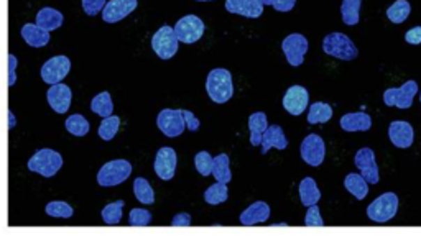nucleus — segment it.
Segmentation results:
<instances>
[{"label": "nucleus", "instance_id": "9", "mask_svg": "<svg viewBox=\"0 0 421 238\" xmlns=\"http://www.w3.org/2000/svg\"><path fill=\"white\" fill-rule=\"evenodd\" d=\"M282 49L285 53L286 61L290 63V66L298 68L303 64L306 53H308V40L306 36L300 33L288 35L282 43Z\"/></svg>", "mask_w": 421, "mask_h": 238}, {"label": "nucleus", "instance_id": "23", "mask_svg": "<svg viewBox=\"0 0 421 238\" xmlns=\"http://www.w3.org/2000/svg\"><path fill=\"white\" fill-rule=\"evenodd\" d=\"M286 146L288 140L285 134H283V128L280 125H270L262 140V154H267L272 148L285 150Z\"/></svg>", "mask_w": 421, "mask_h": 238}, {"label": "nucleus", "instance_id": "16", "mask_svg": "<svg viewBox=\"0 0 421 238\" xmlns=\"http://www.w3.org/2000/svg\"><path fill=\"white\" fill-rule=\"evenodd\" d=\"M137 6H139L137 0H109L102 10V20L107 24H117V22L129 17Z\"/></svg>", "mask_w": 421, "mask_h": 238}, {"label": "nucleus", "instance_id": "19", "mask_svg": "<svg viewBox=\"0 0 421 238\" xmlns=\"http://www.w3.org/2000/svg\"><path fill=\"white\" fill-rule=\"evenodd\" d=\"M262 0H226V10L247 18H259L263 13Z\"/></svg>", "mask_w": 421, "mask_h": 238}, {"label": "nucleus", "instance_id": "38", "mask_svg": "<svg viewBox=\"0 0 421 238\" xmlns=\"http://www.w3.org/2000/svg\"><path fill=\"white\" fill-rule=\"evenodd\" d=\"M45 210H47L49 217H54V219H71L72 214H75V210H72L71 205L63 203V200H53V203L47 204Z\"/></svg>", "mask_w": 421, "mask_h": 238}, {"label": "nucleus", "instance_id": "28", "mask_svg": "<svg viewBox=\"0 0 421 238\" xmlns=\"http://www.w3.org/2000/svg\"><path fill=\"white\" fill-rule=\"evenodd\" d=\"M332 118V107L326 102H314L309 105L308 111V123L316 125V123H326Z\"/></svg>", "mask_w": 421, "mask_h": 238}, {"label": "nucleus", "instance_id": "48", "mask_svg": "<svg viewBox=\"0 0 421 238\" xmlns=\"http://www.w3.org/2000/svg\"><path fill=\"white\" fill-rule=\"evenodd\" d=\"M198 2H210V0H198Z\"/></svg>", "mask_w": 421, "mask_h": 238}, {"label": "nucleus", "instance_id": "25", "mask_svg": "<svg viewBox=\"0 0 421 238\" xmlns=\"http://www.w3.org/2000/svg\"><path fill=\"white\" fill-rule=\"evenodd\" d=\"M63 20H65V18H63V13L52 7L41 8V10L36 13V25L47 31L58 30L59 26L63 25Z\"/></svg>", "mask_w": 421, "mask_h": 238}, {"label": "nucleus", "instance_id": "3", "mask_svg": "<svg viewBox=\"0 0 421 238\" xmlns=\"http://www.w3.org/2000/svg\"><path fill=\"white\" fill-rule=\"evenodd\" d=\"M63 166V158L58 151L43 148L38 150L29 159V169L31 173H38L43 177H53Z\"/></svg>", "mask_w": 421, "mask_h": 238}, {"label": "nucleus", "instance_id": "42", "mask_svg": "<svg viewBox=\"0 0 421 238\" xmlns=\"http://www.w3.org/2000/svg\"><path fill=\"white\" fill-rule=\"evenodd\" d=\"M263 6H270L275 8L277 12H290L295 8L296 0H262Z\"/></svg>", "mask_w": 421, "mask_h": 238}, {"label": "nucleus", "instance_id": "37", "mask_svg": "<svg viewBox=\"0 0 421 238\" xmlns=\"http://www.w3.org/2000/svg\"><path fill=\"white\" fill-rule=\"evenodd\" d=\"M118 127H121V118L117 116H111L102 118L99 125V136L105 141H111L117 135Z\"/></svg>", "mask_w": 421, "mask_h": 238}, {"label": "nucleus", "instance_id": "44", "mask_svg": "<svg viewBox=\"0 0 421 238\" xmlns=\"http://www.w3.org/2000/svg\"><path fill=\"white\" fill-rule=\"evenodd\" d=\"M17 64H18V59L15 54L12 53L8 54V88H12V86L17 82V74H15Z\"/></svg>", "mask_w": 421, "mask_h": 238}, {"label": "nucleus", "instance_id": "2", "mask_svg": "<svg viewBox=\"0 0 421 238\" xmlns=\"http://www.w3.org/2000/svg\"><path fill=\"white\" fill-rule=\"evenodd\" d=\"M323 51L332 58L342 59V61H352L359 54L354 41L347 35L339 33V31H334V33L324 36Z\"/></svg>", "mask_w": 421, "mask_h": 238}, {"label": "nucleus", "instance_id": "8", "mask_svg": "<svg viewBox=\"0 0 421 238\" xmlns=\"http://www.w3.org/2000/svg\"><path fill=\"white\" fill-rule=\"evenodd\" d=\"M418 93V84L416 81H406L401 84V88H390L383 93V102L387 107H398V109H410L413 104V99Z\"/></svg>", "mask_w": 421, "mask_h": 238}, {"label": "nucleus", "instance_id": "35", "mask_svg": "<svg viewBox=\"0 0 421 238\" xmlns=\"http://www.w3.org/2000/svg\"><path fill=\"white\" fill-rule=\"evenodd\" d=\"M123 205H125L123 200H117V203H111L105 205L102 212H100V215H102V221L107 223V225H118L123 215L122 212Z\"/></svg>", "mask_w": 421, "mask_h": 238}, {"label": "nucleus", "instance_id": "15", "mask_svg": "<svg viewBox=\"0 0 421 238\" xmlns=\"http://www.w3.org/2000/svg\"><path fill=\"white\" fill-rule=\"evenodd\" d=\"M309 105V94L303 86H291L283 97V107L291 116H301Z\"/></svg>", "mask_w": 421, "mask_h": 238}, {"label": "nucleus", "instance_id": "43", "mask_svg": "<svg viewBox=\"0 0 421 238\" xmlns=\"http://www.w3.org/2000/svg\"><path fill=\"white\" fill-rule=\"evenodd\" d=\"M105 3H107V0H82V8H84V12L88 15L94 17L104 10Z\"/></svg>", "mask_w": 421, "mask_h": 238}, {"label": "nucleus", "instance_id": "47", "mask_svg": "<svg viewBox=\"0 0 421 238\" xmlns=\"http://www.w3.org/2000/svg\"><path fill=\"white\" fill-rule=\"evenodd\" d=\"M15 123H17V120H15V116H13V112L12 111H8V128H12L15 127Z\"/></svg>", "mask_w": 421, "mask_h": 238}, {"label": "nucleus", "instance_id": "4", "mask_svg": "<svg viewBox=\"0 0 421 238\" xmlns=\"http://www.w3.org/2000/svg\"><path fill=\"white\" fill-rule=\"evenodd\" d=\"M157 125L168 138H176L187 128V116L183 109H163L157 117Z\"/></svg>", "mask_w": 421, "mask_h": 238}, {"label": "nucleus", "instance_id": "26", "mask_svg": "<svg viewBox=\"0 0 421 238\" xmlns=\"http://www.w3.org/2000/svg\"><path fill=\"white\" fill-rule=\"evenodd\" d=\"M344 187L357 200H364L369 194V181L362 175H357V173H351V175L346 176Z\"/></svg>", "mask_w": 421, "mask_h": 238}, {"label": "nucleus", "instance_id": "12", "mask_svg": "<svg viewBox=\"0 0 421 238\" xmlns=\"http://www.w3.org/2000/svg\"><path fill=\"white\" fill-rule=\"evenodd\" d=\"M300 151L303 161L306 164H309V166L316 168L319 166V164H323L324 161V157H326V145H324V140L321 136L311 134L301 141Z\"/></svg>", "mask_w": 421, "mask_h": 238}, {"label": "nucleus", "instance_id": "49", "mask_svg": "<svg viewBox=\"0 0 421 238\" xmlns=\"http://www.w3.org/2000/svg\"><path fill=\"white\" fill-rule=\"evenodd\" d=\"M420 100H421V93H420Z\"/></svg>", "mask_w": 421, "mask_h": 238}, {"label": "nucleus", "instance_id": "10", "mask_svg": "<svg viewBox=\"0 0 421 238\" xmlns=\"http://www.w3.org/2000/svg\"><path fill=\"white\" fill-rule=\"evenodd\" d=\"M70 70H71L70 58L59 54V56L48 59V61L41 66L40 74H41V79L47 82V84L53 86L65 79V77L70 74Z\"/></svg>", "mask_w": 421, "mask_h": 238}, {"label": "nucleus", "instance_id": "46", "mask_svg": "<svg viewBox=\"0 0 421 238\" xmlns=\"http://www.w3.org/2000/svg\"><path fill=\"white\" fill-rule=\"evenodd\" d=\"M171 225H175V227H181V225L187 227V225H191V215L190 214H185V212L176 214L175 217L171 219Z\"/></svg>", "mask_w": 421, "mask_h": 238}, {"label": "nucleus", "instance_id": "7", "mask_svg": "<svg viewBox=\"0 0 421 238\" xmlns=\"http://www.w3.org/2000/svg\"><path fill=\"white\" fill-rule=\"evenodd\" d=\"M178 43H180V40H178L175 33V29H171L170 25H163L152 36L153 51L162 59H171L175 56L178 51Z\"/></svg>", "mask_w": 421, "mask_h": 238}, {"label": "nucleus", "instance_id": "32", "mask_svg": "<svg viewBox=\"0 0 421 238\" xmlns=\"http://www.w3.org/2000/svg\"><path fill=\"white\" fill-rule=\"evenodd\" d=\"M134 194L137 200L141 204L152 205L155 203V192L145 177H137L134 181Z\"/></svg>", "mask_w": 421, "mask_h": 238}, {"label": "nucleus", "instance_id": "18", "mask_svg": "<svg viewBox=\"0 0 421 238\" xmlns=\"http://www.w3.org/2000/svg\"><path fill=\"white\" fill-rule=\"evenodd\" d=\"M47 99L49 107L53 109L56 113H66L70 111L71 107V89L68 88L66 84H61V82H58V84H53L52 88L48 89L47 93Z\"/></svg>", "mask_w": 421, "mask_h": 238}, {"label": "nucleus", "instance_id": "22", "mask_svg": "<svg viewBox=\"0 0 421 238\" xmlns=\"http://www.w3.org/2000/svg\"><path fill=\"white\" fill-rule=\"evenodd\" d=\"M20 35L31 48H43L49 43V31L43 30L36 24H26L22 26Z\"/></svg>", "mask_w": 421, "mask_h": 238}, {"label": "nucleus", "instance_id": "20", "mask_svg": "<svg viewBox=\"0 0 421 238\" xmlns=\"http://www.w3.org/2000/svg\"><path fill=\"white\" fill-rule=\"evenodd\" d=\"M339 125L342 130L349 132V134H354V132H369L370 127H372V118L365 112H351L341 117Z\"/></svg>", "mask_w": 421, "mask_h": 238}, {"label": "nucleus", "instance_id": "29", "mask_svg": "<svg viewBox=\"0 0 421 238\" xmlns=\"http://www.w3.org/2000/svg\"><path fill=\"white\" fill-rule=\"evenodd\" d=\"M360 6H362V0H342L341 17H342V22H344L346 25L354 26L359 24Z\"/></svg>", "mask_w": 421, "mask_h": 238}, {"label": "nucleus", "instance_id": "27", "mask_svg": "<svg viewBox=\"0 0 421 238\" xmlns=\"http://www.w3.org/2000/svg\"><path fill=\"white\" fill-rule=\"evenodd\" d=\"M300 199L301 204L306 205V207L318 204V200L321 199V191H319V187L313 177H305V180L300 182Z\"/></svg>", "mask_w": 421, "mask_h": 238}, {"label": "nucleus", "instance_id": "6", "mask_svg": "<svg viewBox=\"0 0 421 238\" xmlns=\"http://www.w3.org/2000/svg\"><path fill=\"white\" fill-rule=\"evenodd\" d=\"M398 210V198L395 192H385L378 196L372 204L367 207V217L372 222L385 223L392 221Z\"/></svg>", "mask_w": 421, "mask_h": 238}, {"label": "nucleus", "instance_id": "24", "mask_svg": "<svg viewBox=\"0 0 421 238\" xmlns=\"http://www.w3.org/2000/svg\"><path fill=\"white\" fill-rule=\"evenodd\" d=\"M267 116L263 112H255L249 117V132H250V145L259 146L262 145L263 135L268 128Z\"/></svg>", "mask_w": 421, "mask_h": 238}, {"label": "nucleus", "instance_id": "39", "mask_svg": "<svg viewBox=\"0 0 421 238\" xmlns=\"http://www.w3.org/2000/svg\"><path fill=\"white\" fill-rule=\"evenodd\" d=\"M213 163H214V158L210 157L208 151H199V153L194 157L196 169H198L201 176L213 175Z\"/></svg>", "mask_w": 421, "mask_h": 238}, {"label": "nucleus", "instance_id": "5", "mask_svg": "<svg viewBox=\"0 0 421 238\" xmlns=\"http://www.w3.org/2000/svg\"><path fill=\"white\" fill-rule=\"evenodd\" d=\"M132 175V164L127 159H114L105 163L98 173V182L102 187H112L122 184Z\"/></svg>", "mask_w": 421, "mask_h": 238}, {"label": "nucleus", "instance_id": "1", "mask_svg": "<svg viewBox=\"0 0 421 238\" xmlns=\"http://www.w3.org/2000/svg\"><path fill=\"white\" fill-rule=\"evenodd\" d=\"M206 93L210 100L216 104H226L234 94V84H232V76L227 70L217 68L208 74L206 79Z\"/></svg>", "mask_w": 421, "mask_h": 238}, {"label": "nucleus", "instance_id": "14", "mask_svg": "<svg viewBox=\"0 0 421 238\" xmlns=\"http://www.w3.org/2000/svg\"><path fill=\"white\" fill-rule=\"evenodd\" d=\"M176 151L170 148V146H163L157 151V157H155V164L153 169L157 173V176L163 181L173 180L176 171Z\"/></svg>", "mask_w": 421, "mask_h": 238}, {"label": "nucleus", "instance_id": "21", "mask_svg": "<svg viewBox=\"0 0 421 238\" xmlns=\"http://www.w3.org/2000/svg\"><path fill=\"white\" fill-rule=\"evenodd\" d=\"M268 217H270L268 204L262 203V200H257V203L249 205V207L240 214V223L247 227L257 225V223L267 222Z\"/></svg>", "mask_w": 421, "mask_h": 238}, {"label": "nucleus", "instance_id": "13", "mask_svg": "<svg viewBox=\"0 0 421 238\" xmlns=\"http://www.w3.org/2000/svg\"><path fill=\"white\" fill-rule=\"evenodd\" d=\"M354 164L359 169L360 175L369 181V184H377L381 180L378 175V166L375 161V153L372 148H360L354 157Z\"/></svg>", "mask_w": 421, "mask_h": 238}, {"label": "nucleus", "instance_id": "45", "mask_svg": "<svg viewBox=\"0 0 421 238\" xmlns=\"http://www.w3.org/2000/svg\"><path fill=\"white\" fill-rule=\"evenodd\" d=\"M405 40L410 45H421V26H415V29L406 31Z\"/></svg>", "mask_w": 421, "mask_h": 238}, {"label": "nucleus", "instance_id": "33", "mask_svg": "<svg viewBox=\"0 0 421 238\" xmlns=\"http://www.w3.org/2000/svg\"><path fill=\"white\" fill-rule=\"evenodd\" d=\"M213 176L216 177V181L219 182H231L232 180V173L231 168H229V157L226 153L219 154V157L214 158L213 163Z\"/></svg>", "mask_w": 421, "mask_h": 238}, {"label": "nucleus", "instance_id": "17", "mask_svg": "<svg viewBox=\"0 0 421 238\" xmlns=\"http://www.w3.org/2000/svg\"><path fill=\"white\" fill-rule=\"evenodd\" d=\"M388 138H390L392 145H395L397 148L406 150L413 145L415 141V130L411 127V123L404 120H395L388 127Z\"/></svg>", "mask_w": 421, "mask_h": 238}, {"label": "nucleus", "instance_id": "31", "mask_svg": "<svg viewBox=\"0 0 421 238\" xmlns=\"http://www.w3.org/2000/svg\"><path fill=\"white\" fill-rule=\"evenodd\" d=\"M410 12L411 6L408 0H395V2L387 8V17L393 24H404L406 18L410 17Z\"/></svg>", "mask_w": 421, "mask_h": 238}, {"label": "nucleus", "instance_id": "36", "mask_svg": "<svg viewBox=\"0 0 421 238\" xmlns=\"http://www.w3.org/2000/svg\"><path fill=\"white\" fill-rule=\"evenodd\" d=\"M65 127L66 130L75 136H84L88 135L89 132V122L82 116H79V113H75V116L68 117L65 122Z\"/></svg>", "mask_w": 421, "mask_h": 238}, {"label": "nucleus", "instance_id": "30", "mask_svg": "<svg viewBox=\"0 0 421 238\" xmlns=\"http://www.w3.org/2000/svg\"><path fill=\"white\" fill-rule=\"evenodd\" d=\"M91 111L94 113H98L99 117H111L114 112V104L111 99V94L107 93V90H104V93H99L95 97L91 100Z\"/></svg>", "mask_w": 421, "mask_h": 238}, {"label": "nucleus", "instance_id": "40", "mask_svg": "<svg viewBox=\"0 0 421 238\" xmlns=\"http://www.w3.org/2000/svg\"><path fill=\"white\" fill-rule=\"evenodd\" d=\"M152 222V214L145 209H132L129 223L134 227H145Z\"/></svg>", "mask_w": 421, "mask_h": 238}, {"label": "nucleus", "instance_id": "11", "mask_svg": "<svg viewBox=\"0 0 421 238\" xmlns=\"http://www.w3.org/2000/svg\"><path fill=\"white\" fill-rule=\"evenodd\" d=\"M175 33L181 43L191 45L201 40L204 33V24L199 17L186 15L180 18L175 25Z\"/></svg>", "mask_w": 421, "mask_h": 238}, {"label": "nucleus", "instance_id": "34", "mask_svg": "<svg viewBox=\"0 0 421 238\" xmlns=\"http://www.w3.org/2000/svg\"><path fill=\"white\" fill-rule=\"evenodd\" d=\"M229 191H227V184L226 182H216V184H213L210 187H208L204 192V200L209 205H217L222 204L227 200Z\"/></svg>", "mask_w": 421, "mask_h": 238}, {"label": "nucleus", "instance_id": "41", "mask_svg": "<svg viewBox=\"0 0 421 238\" xmlns=\"http://www.w3.org/2000/svg\"><path fill=\"white\" fill-rule=\"evenodd\" d=\"M305 225L306 227H323L324 225L321 214H319L318 204L311 205V207L308 209V212H306V217H305Z\"/></svg>", "mask_w": 421, "mask_h": 238}]
</instances>
